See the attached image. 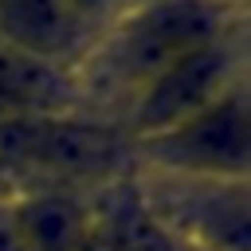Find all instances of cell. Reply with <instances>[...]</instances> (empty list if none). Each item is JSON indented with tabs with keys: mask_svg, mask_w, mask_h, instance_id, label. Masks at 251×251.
Wrapping results in <instances>:
<instances>
[{
	"mask_svg": "<svg viewBox=\"0 0 251 251\" xmlns=\"http://www.w3.org/2000/svg\"><path fill=\"white\" fill-rule=\"evenodd\" d=\"M24 251H82L90 239V196L59 184H27L16 200Z\"/></svg>",
	"mask_w": 251,
	"mask_h": 251,
	"instance_id": "7",
	"label": "cell"
},
{
	"mask_svg": "<svg viewBox=\"0 0 251 251\" xmlns=\"http://www.w3.org/2000/svg\"><path fill=\"white\" fill-rule=\"evenodd\" d=\"M133 184L173 243L188 251H251L247 180H176L137 173Z\"/></svg>",
	"mask_w": 251,
	"mask_h": 251,
	"instance_id": "5",
	"label": "cell"
},
{
	"mask_svg": "<svg viewBox=\"0 0 251 251\" xmlns=\"http://www.w3.org/2000/svg\"><path fill=\"white\" fill-rule=\"evenodd\" d=\"M239 16V8H227L220 0H133L90 39L75 71L86 106H94V98H106L114 110L165 67L235 35Z\"/></svg>",
	"mask_w": 251,
	"mask_h": 251,
	"instance_id": "1",
	"label": "cell"
},
{
	"mask_svg": "<svg viewBox=\"0 0 251 251\" xmlns=\"http://www.w3.org/2000/svg\"><path fill=\"white\" fill-rule=\"evenodd\" d=\"M239 82H247V75H243V35L235 31L220 43H208V47L184 55L180 63L165 67L161 75H153L126 102H118L110 110V118L129 145L149 141L180 122L196 118L200 110L220 102Z\"/></svg>",
	"mask_w": 251,
	"mask_h": 251,
	"instance_id": "4",
	"label": "cell"
},
{
	"mask_svg": "<svg viewBox=\"0 0 251 251\" xmlns=\"http://www.w3.org/2000/svg\"><path fill=\"white\" fill-rule=\"evenodd\" d=\"M0 251H24V239H20V224H16L12 200H0Z\"/></svg>",
	"mask_w": 251,
	"mask_h": 251,
	"instance_id": "9",
	"label": "cell"
},
{
	"mask_svg": "<svg viewBox=\"0 0 251 251\" xmlns=\"http://www.w3.org/2000/svg\"><path fill=\"white\" fill-rule=\"evenodd\" d=\"M129 165L176 180H247L251 169V110L247 82L227 90L196 118L129 145Z\"/></svg>",
	"mask_w": 251,
	"mask_h": 251,
	"instance_id": "3",
	"label": "cell"
},
{
	"mask_svg": "<svg viewBox=\"0 0 251 251\" xmlns=\"http://www.w3.org/2000/svg\"><path fill=\"white\" fill-rule=\"evenodd\" d=\"M71 4V12L82 20V27L90 31V35H98L110 20H118L133 0H67Z\"/></svg>",
	"mask_w": 251,
	"mask_h": 251,
	"instance_id": "8",
	"label": "cell"
},
{
	"mask_svg": "<svg viewBox=\"0 0 251 251\" xmlns=\"http://www.w3.org/2000/svg\"><path fill=\"white\" fill-rule=\"evenodd\" d=\"M220 4H227V8H239V12H243V4H247V0H220Z\"/></svg>",
	"mask_w": 251,
	"mask_h": 251,
	"instance_id": "10",
	"label": "cell"
},
{
	"mask_svg": "<svg viewBox=\"0 0 251 251\" xmlns=\"http://www.w3.org/2000/svg\"><path fill=\"white\" fill-rule=\"evenodd\" d=\"M0 165L24 184H59L78 192L102 188L133 169L129 141L114 118L94 110L0 118Z\"/></svg>",
	"mask_w": 251,
	"mask_h": 251,
	"instance_id": "2",
	"label": "cell"
},
{
	"mask_svg": "<svg viewBox=\"0 0 251 251\" xmlns=\"http://www.w3.org/2000/svg\"><path fill=\"white\" fill-rule=\"evenodd\" d=\"M90 39L67 0H0V43L12 51L78 71Z\"/></svg>",
	"mask_w": 251,
	"mask_h": 251,
	"instance_id": "6",
	"label": "cell"
}]
</instances>
